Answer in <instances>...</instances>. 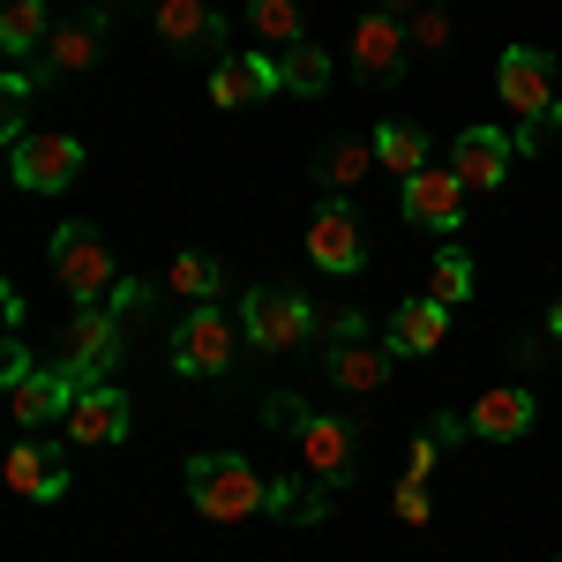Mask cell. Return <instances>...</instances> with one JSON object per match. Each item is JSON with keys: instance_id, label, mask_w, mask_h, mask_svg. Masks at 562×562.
<instances>
[{"instance_id": "obj_12", "label": "cell", "mask_w": 562, "mask_h": 562, "mask_svg": "<svg viewBox=\"0 0 562 562\" xmlns=\"http://www.w3.org/2000/svg\"><path fill=\"white\" fill-rule=\"evenodd\" d=\"M510 166H518V143H510V128H465L458 143H450V173L465 180L473 195H495V188L510 180Z\"/></svg>"}, {"instance_id": "obj_8", "label": "cell", "mask_w": 562, "mask_h": 562, "mask_svg": "<svg viewBox=\"0 0 562 562\" xmlns=\"http://www.w3.org/2000/svg\"><path fill=\"white\" fill-rule=\"evenodd\" d=\"M285 90V68H278V53H225L211 68V105L225 113H248V105H270Z\"/></svg>"}, {"instance_id": "obj_9", "label": "cell", "mask_w": 562, "mask_h": 562, "mask_svg": "<svg viewBox=\"0 0 562 562\" xmlns=\"http://www.w3.org/2000/svg\"><path fill=\"white\" fill-rule=\"evenodd\" d=\"M307 256H315V270H330V278H352L368 262V233H360L346 195H330L323 211L307 217Z\"/></svg>"}, {"instance_id": "obj_36", "label": "cell", "mask_w": 562, "mask_h": 562, "mask_svg": "<svg viewBox=\"0 0 562 562\" xmlns=\"http://www.w3.org/2000/svg\"><path fill=\"white\" fill-rule=\"evenodd\" d=\"M548 338L562 346V293H555V307H548Z\"/></svg>"}, {"instance_id": "obj_7", "label": "cell", "mask_w": 562, "mask_h": 562, "mask_svg": "<svg viewBox=\"0 0 562 562\" xmlns=\"http://www.w3.org/2000/svg\"><path fill=\"white\" fill-rule=\"evenodd\" d=\"M405 53H413V38H405V23L397 15H383V8H368L360 23H352V45H346V68L360 76V83H397L405 76Z\"/></svg>"}, {"instance_id": "obj_13", "label": "cell", "mask_w": 562, "mask_h": 562, "mask_svg": "<svg viewBox=\"0 0 562 562\" xmlns=\"http://www.w3.org/2000/svg\"><path fill=\"white\" fill-rule=\"evenodd\" d=\"M465 180L450 173V166H428V173L405 180V225H420V233H458L465 225Z\"/></svg>"}, {"instance_id": "obj_30", "label": "cell", "mask_w": 562, "mask_h": 562, "mask_svg": "<svg viewBox=\"0 0 562 562\" xmlns=\"http://www.w3.org/2000/svg\"><path fill=\"white\" fill-rule=\"evenodd\" d=\"M307 420V405L293 397V390H278V397H262V428H278V435H293Z\"/></svg>"}, {"instance_id": "obj_24", "label": "cell", "mask_w": 562, "mask_h": 562, "mask_svg": "<svg viewBox=\"0 0 562 562\" xmlns=\"http://www.w3.org/2000/svg\"><path fill=\"white\" fill-rule=\"evenodd\" d=\"M166 293H180V301H217L225 293V262L203 256V248H188V256H173V270H166Z\"/></svg>"}, {"instance_id": "obj_20", "label": "cell", "mask_w": 562, "mask_h": 562, "mask_svg": "<svg viewBox=\"0 0 562 562\" xmlns=\"http://www.w3.org/2000/svg\"><path fill=\"white\" fill-rule=\"evenodd\" d=\"M390 360H397L390 346H360V338H352V346H330V352H323L330 383L352 390V397H375V390L390 383Z\"/></svg>"}, {"instance_id": "obj_26", "label": "cell", "mask_w": 562, "mask_h": 562, "mask_svg": "<svg viewBox=\"0 0 562 562\" xmlns=\"http://www.w3.org/2000/svg\"><path fill=\"white\" fill-rule=\"evenodd\" d=\"M278 68H285V90H301V98H323V90H330V76H338V68H330V53H323V45H285V53H278Z\"/></svg>"}, {"instance_id": "obj_4", "label": "cell", "mask_w": 562, "mask_h": 562, "mask_svg": "<svg viewBox=\"0 0 562 562\" xmlns=\"http://www.w3.org/2000/svg\"><path fill=\"white\" fill-rule=\"evenodd\" d=\"M240 330H248V346L262 352H293L315 338V307L301 293H285V285H256L248 301H240Z\"/></svg>"}, {"instance_id": "obj_34", "label": "cell", "mask_w": 562, "mask_h": 562, "mask_svg": "<svg viewBox=\"0 0 562 562\" xmlns=\"http://www.w3.org/2000/svg\"><path fill=\"white\" fill-rule=\"evenodd\" d=\"M428 435H435V442H458V435H465V413H442Z\"/></svg>"}, {"instance_id": "obj_16", "label": "cell", "mask_w": 562, "mask_h": 562, "mask_svg": "<svg viewBox=\"0 0 562 562\" xmlns=\"http://www.w3.org/2000/svg\"><path fill=\"white\" fill-rule=\"evenodd\" d=\"M532 420H540V405L518 383L480 390L473 405H465V435H480V442H518V435H532Z\"/></svg>"}, {"instance_id": "obj_32", "label": "cell", "mask_w": 562, "mask_h": 562, "mask_svg": "<svg viewBox=\"0 0 562 562\" xmlns=\"http://www.w3.org/2000/svg\"><path fill=\"white\" fill-rule=\"evenodd\" d=\"M23 375H38V368H31V352H23V346H8V352H0V390H15Z\"/></svg>"}, {"instance_id": "obj_31", "label": "cell", "mask_w": 562, "mask_h": 562, "mask_svg": "<svg viewBox=\"0 0 562 562\" xmlns=\"http://www.w3.org/2000/svg\"><path fill=\"white\" fill-rule=\"evenodd\" d=\"M397 518H405V525H428V518H435L428 480H397Z\"/></svg>"}, {"instance_id": "obj_27", "label": "cell", "mask_w": 562, "mask_h": 562, "mask_svg": "<svg viewBox=\"0 0 562 562\" xmlns=\"http://www.w3.org/2000/svg\"><path fill=\"white\" fill-rule=\"evenodd\" d=\"M248 31H256L262 45H278V53L307 38V31H301V8H293V0H248Z\"/></svg>"}, {"instance_id": "obj_5", "label": "cell", "mask_w": 562, "mask_h": 562, "mask_svg": "<svg viewBox=\"0 0 562 562\" xmlns=\"http://www.w3.org/2000/svg\"><path fill=\"white\" fill-rule=\"evenodd\" d=\"M8 173L23 195H60L83 173V143L76 135H23V143H8Z\"/></svg>"}, {"instance_id": "obj_17", "label": "cell", "mask_w": 562, "mask_h": 562, "mask_svg": "<svg viewBox=\"0 0 562 562\" xmlns=\"http://www.w3.org/2000/svg\"><path fill=\"white\" fill-rule=\"evenodd\" d=\"M150 23H158L166 53H211V45H225V15H217V0H158Z\"/></svg>"}, {"instance_id": "obj_10", "label": "cell", "mask_w": 562, "mask_h": 562, "mask_svg": "<svg viewBox=\"0 0 562 562\" xmlns=\"http://www.w3.org/2000/svg\"><path fill=\"white\" fill-rule=\"evenodd\" d=\"M166 352H173L180 375H225V368H233V323H225V307L203 301L173 338H166Z\"/></svg>"}, {"instance_id": "obj_29", "label": "cell", "mask_w": 562, "mask_h": 562, "mask_svg": "<svg viewBox=\"0 0 562 562\" xmlns=\"http://www.w3.org/2000/svg\"><path fill=\"white\" fill-rule=\"evenodd\" d=\"M405 38H413V53H450V8H420L405 23Z\"/></svg>"}, {"instance_id": "obj_35", "label": "cell", "mask_w": 562, "mask_h": 562, "mask_svg": "<svg viewBox=\"0 0 562 562\" xmlns=\"http://www.w3.org/2000/svg\"><path fill=\"white\" fill-rule=\"evenodd\" d=\"M375 8H383V15H397V23H413V15H420V0H375Z\"/></svg>"}, {"instance_id": "obj_14", "label": "cell", "mask_w": 562, "mask_h": 562, "mask_svg": "<svg viewBox=\"0 0 562 562\" xmlns=\"http://www.w3.org/2000/svg\"><path fill=\"white\" fill-rule=\"evenodd\" d=\"M135 420V405H128V390H113V383H83V397H76V413L60 420V435L76 442V450H105V442H121Z\"/></svg>"}, {"instance_id": "obj_22", "label": "cell", "mask_w": 562, "mask_h": 562, "mask_svg": "<svg viewBox=\"0 0 562 562\" xmlns=\"http://www.w3.org/2000/svg\"><path fill=\"white\" fill-rule=\"evenodd\" d=\"M360 173H375V135H338V143H323V158H315V180H323L330 195H346Z\"/></svg>"}, {"instance_id": "obj_37", "label": "cell", "mask_w": 562, "mask_h": 562, "mask_svg": "<svg viewBox=\"0 0 562 562\" xmlns=\"http://www.w3.org/2000/svg\"><path fill=\"white\" fill-rule=\"evenodd\" d=\"M540 128H548V135H555V143H562V98H555V113H548V121H540Z\"/></svg>"}, {"instance_id": "obj_33", "label": "cell", "mask_w": 562, "mask_h": 562, "mask_svg": "<svg viewBox=\"0 0 562 562\" xmlns=\"http://www.w3.org/2000/svg\"><path fill=\"white\" fill-rule=\"evenodd\" d=\"M435 450H442V442H435V435H420V442H413V458H405V480H428L435 473Z\"/></svg>"}, {"instance_id": "obj_18", "label": "cell", "mask_w": 562, "mask_h": 562, "mask_svg": "<svg viewBox=\"0 0 562 562\" xmlns=\"http://www.w3.org/2000/svg\"><path fill=\"white\" fill-rule=\"evenodd\" d=\"M105 60V15H90V23H60L53 38L38 45V83H60V76H83Z\"/></svg>"}, {"instance_id": "obj_1", "label": "cell", "mask_w": 562, "mask_h": 562, "mask_svg": "<svg viewBox=\"0 0 562 562\" xmlns=\"http://www.w3.org/2000/svg\"><path fill=\"white\" fill-rule=\"evenodd\" d=\"M188 503L211 525H248L270 510V480L233 450H203V458H188Z\"/></svg>"}, {"instance_id": "obj_25", "label": "cell", "mask_w": 562, "mask_h": 562, "mask_svg": "<svg viewBox=\"0 0 562 562\" xmlns=\"http://www.w3.org/2000/svg\"><path fill=\"white\" fill-rule=\"evenodd\" d=\"M45 38H53V31H45V0H0V53H8V60L38 53Z\"/></svg>"}, {"instance_id": "obj_23", "label": "cell", "mask_w": 562, "mask_h": 562, "mask_svg": "<svg viewBox=\"0 0 562 562\" xmlns=\"http://www.w3.org/2000/svg\"><path fill=\"white\" fill-rule=\"evenodd\" d=\"M375 166H390L397 180L428 173V135L413 128V121H383V128H375Z\"/></svg>"}, {"instance_id": "obj_19", "label": "cell", "mask_w": 562, "mask_h": 562, "mask_svg": "<svg viewBox=\"0 0 562 562\" xmlns=\"http://www.w3.org/2000/svg\"><path fill=\"white\" fill-rule=\"evenodd\" d=\"M0 473H8V487H15V495H23V503H60V495H68V465H60V442H31V435H23V442H15V450H8V465H0Z\"/></svg>"}, {"instance_id": "obj_11", "label": "cell", "mask_w": 562, "mask_h": 562, "mask_svg": "<svg viewBox=\"0 0 562 562\" xmlns=\"http://www.w3.org/2000/svg\"><path fill=\"white\" fill-rule=\"evenodd\" d=\"M293 450H301V465L323 480V487H352V473H360V465H352L360 442H352V428L330 420V413H307L301 428H293Z\"/></svg>"}, {"instance_id": "obj_28", "label": "cell", "mask_w": 562, "mask_h": 562, "mask_svg": "<svg viewBox=\"0 0 562 562\" xmlns=\"http://www.w3.org/2000/svg\"><path fill=\"white\" fill-rule=\"evenodd\" d=\"M428 301H442V307H465V301H473V256H465V248H442V256H435Z\"/></svg>"}, {"instance_id": "obj_6", "label": "cell", "mask_w": 562, "mask_h": 562, "mask_svg": "<svg viewBox=\"0 0 562 562\" xmlns=\"http://www.w3.org/2000/svg\"><path fill=\"white\" fill-rule=\"evenodd\" d=\"M495 90H503V105H510L518 121H548V113H555V53H540V45H503Z\"/></svg>"}, {"instance_id": "obj_2", "label": "cell", "mask_w": 562, "mask_h": 562, "mask_svg": "<svg viewBox=\"0 0 562 562\" xmlns=\"http://www.w3.org/2000/svg\"><path fill=\"white\" fill-rule=\"evenodd\" d=\"M53 278L68 285V301L76 307H98L121 293V270H113V248H105V233L76 217V225H60L53 233Z\"/></svg>"}, {"instance_id": "obj_21", "label": "cell", "mask_w": 562, "mask_h": 562, "mask_svg": "<svg viewBox=\"0 0 562 562\" xmlns=\"http://www.w3.org/2000/svg\"><path fill=\"white\" fill-rule=\"evenodd\" d=\"M442 330H450V307L420 293V301H405L397 315H390V352L420 360V352H435V346H442Z\"/></svg>"}, {"instance_id": "obj_15", "label": "cell", "mask_w": 562, "mask_h": 562, "mask_svg": "<svg viewBox=\"0 0 562 562\" xmlns=\"http://www.w3.org/2000/svg\"><path fill=\"white\" fill-rule=\"evenodd\" d=\"M76 397H83V383H76L68 368H38V375H23V383L8 390V413H15V428H23V435H38L45 420H68Z\"/></svg>"}, {"instance_id": "obj_3", "label": "cell", "mask_w": 562, "mask_h": 562, "mask_svg": "<svg viewBox=\"0 0 562 562\" xmlns=\"http://www.w3.org/2000/svg\"><path fill=\"white\" fill-rule=\"evenodd\" d=\"M128 301H135V285H121L113 301H98V307H76L68 330H60V360L53 368H68L76 383H105V368L121 360V307Z\"/></svg>"}]
</instances>
